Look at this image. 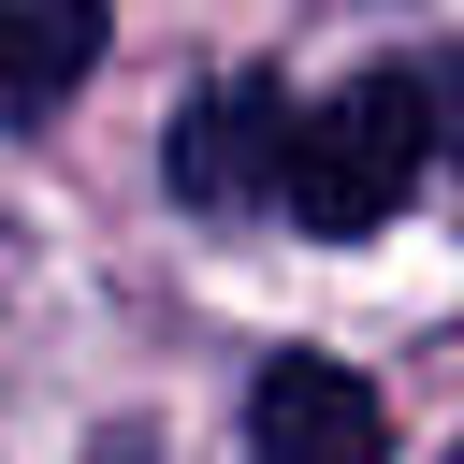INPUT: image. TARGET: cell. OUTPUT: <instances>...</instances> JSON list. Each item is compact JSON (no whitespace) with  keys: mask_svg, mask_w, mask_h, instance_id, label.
Segmentation results:
<instances>
[{"mask_svg":"<svg viewBox=\"0 0 464 464\" xmlns=\"http://www.w3.org/2000/svg\"><path fill=\"white\" fill-rule=\"evenodd\" d=\"M420 160H435V102H420V72H348L334 102L290 116V174H276V203H290L304 232L348 246V232L406 218Z\"/></svg>","mask_w":464,"mask_h":464,"instance_id":"6da1fadb","label":"cell"},{"mask_svg":"<svg viewBox=\"0 0 464 464\" xmlns=\"http://www.w3.org/2000/svg\"><path fill=\"white\" fill-rule=\"evenodd\" d=\"M246 450H261V464H392V406H377L348 362L276 348V362L246 377Z\"/></svg>","mask_w":464,"mask_h":464,"instance_id":"7a4b0ae2","label":"cell"},{"mask_svg":"<svg viewBox=\"0 0 464 464\" xmlns=\"http://www.w3.org/2000/svg\"><path fill=\"white\" fill-rule=\"evenodd\" d=\"M290 87L276 72H232V87H203L188 116H174V203H276V174H290Z\"/></svg>","mask_w":464,"mask_h":464,"instance_id":"3957f363","label":"cell"},{"mask_svg":"<svg viewBox=\"0 0 464 464\" xmlns=\"http://www.w3.org/2000/svg\"><path fill=\"white\" fill-rule=\"evenodd\" d=\"M102 58V0H0V130H44Z\"/></svg>","mask_w":464,"mask_h":464,"instance_id":"277c9868","label":"cell"},{"mask_svg":"<svg viewBox=\"0 0 464 464\" xmlns=\"http://www.w3.org/2000/svg\"><path fill=\"white\" fill-rule=\"evenodd\" d=\"M87 464H160V450H145V435H102V450H87Z\"/></svg>","mask_w":464,"mask_h":464,"instance_id":"5b68a950","label":"cell"},{"mask_svg":"<svg viewBox=\"0 0 464 464\" xmlns=\"http://www.w3.org/2000/svg\"><path fill=\"white\" fill-rule=\"evenodd\" d=\"M450 464H464V450H450Z\"/></svg>","mask_w":464,"mask_h":464,"instance_id":"8992f818","label":"cell"}]
</instances>
